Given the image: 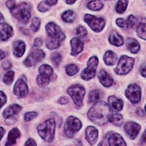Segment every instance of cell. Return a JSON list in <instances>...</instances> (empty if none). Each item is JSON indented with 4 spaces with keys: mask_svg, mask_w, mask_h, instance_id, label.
<instances>
[{
    "mask_svg": "<svg viewBox=\"0 0 146 146\" xmlns=\"http://www.w3.org/2000/svg\"><path fill=\"white\" fill-rule=\"evenodd\" d=\"M125 94L131 103L137 104L141 99V89L137 84H131L126 88Z\"/></svg>",
    "mask_w": 146,
    "mask_h": 146,
    "instance_id": "obj_10",
    "label": "cell"
},
{
    "mask_svg": "<svg viewBox=\"0 0 146 146\" xmlns=\"http://www.w3.org/2000/svg\"><path fill=\"white\" fill-rule=\"evenodd\" d=\"M5 57V53L2 51V50H0V60L3 59Z\"/></svg>",
    "mask_w": 146,
    "mask_h": 146,
    "instance_id": "obj_54",
    "label": "cell"
},
{
    "mask_svg": "<svg viewBox=\"0 0 146 146\" xmlns=\"http://www.w3.org/2000/svg\"><path fill=\"white\" fill-rule=\"evenodd\" d=\"M55 129L56 123L55 121L52 118L48 119L44 123H41L37 126V130L42 139L48 143H50L55 137Z\"/></svg>",
    "mask_w": 146,
    "mask_h": 146,
    "instance_id": "obj_2",
    "label": "cell"
},
{
    "mask_svg": "<svg viewBox=\"0 0 146 146\" xmlns=\"http://www.w3.org/2000/svg\"><path fill=\"white\" fill-rule=\"evenodd\" d=\"M7 102V96L3 91H0V109L4 106Z\"/></svg>",
    "mask_w": 146,
    "mask_h": 146,
    "instance_id": "obj_44",
    "label": "cell"
},
{
    "mask_svg": "<svg viewBox=\"0 0 146 146\" xmlns=\"http://www.w3.org/2000/svg\"><path fill=\"white\" fill-rule=\"evenodd\" d=\"M75 35L79 37V38H85V36L87 35V30L83 26H79L75 30Z\"/></svg>",
    "mask_w": 146,
    "mask_h": 146,
    "instance_id": "obj_37",
    "label": "cell"
},
{
    "mask_svg": "<svg viewBox=\"0 0 146 146\" xmlns=\"http://www.w3.org/2000/svg\"><path fill=\"white\" fill-rule=\"evenodd\" d=\"M50 7V5H48L46 2H42L37 6V8H38L39 11L42 12V13H44V12H46L48 10H49Z\"/></svg>",
    "mask_w": 146,
    "mask_h": 146,
    "instance_id": "obj_40",
    "label": "cell"
},
{
    "mask_svg": "<svg viewBox=\"0 0 146 146\" xmlns=\"http://www.w3.org/2000/svg\"><path fill=\"white\" fill-rule=\"evenodd\" d=\"M109 42L115 46H121L123 44V38L118 32H113L109 36Z\"/></svg>",
    "mask_w": 146,
    "mask_h": 146,
    "instance_id": "obj_23",
    "label": "cell"
},
{
    "mask_svg": "<svg viewBox=\"0 0 146 146\" xmlns=\"http://www.w3.org/2000/svg\"><path fill=\"white\" fill-rule=\"evenodd\" d=\"M4 21H5V18H4L3 15H2V14L0 13V24H2V23H3Z\"/></svg>",
    "mask_w": 146,
    "mask_h": 146,
    "instance_id": "obj_56",
    "label": "cell"
},
{
    "mask_svg": "<svg viewBox=\"0 0 146 146\" xmlns=\"http://www.w3.org/2000/svg\"><path fill=\"white\" fill-rule=\"evenodd\" d=\"M51 61L55 66H58L62 61V56L58 53H53L51 56Z\"/></svg>",
    "mask_w": 146,
    "mask_h": 146,
    "instance_id": "obj_38",
    "label": "cell"
},
{
    "mask_svg": "<svg viewBox=\"0 0 146 146\" xmlns=\"http://www.w3.org/2000/svg\"><path fill=\"white\" fill-rule=\"evenodd\" d=\"M138 36L143 40H146V19H142L137 29Z\"/></svg>",
    "mask_w": 146,
    "mask_h": 146,
    "instance_id": "obj_26",
    "label": "cell"
},
{
    "mask_svg": "<svg viewBox=\"0 0 146 146\" xmlns=\"http://www.w3.org/2000/svg\"><path fill=\"white\" fill-rule=\"evenodd\" d=\"M77 0H66V2L69 5H72V4L75 3L76 2Z\"/></svg>",
    "mask_w": 146,
    "mask_h": 146,
    "instance_id": "obj_55",
    "label": "cell"
},
{
    "mask_svg": "<svg viewBox=\"0 0 146 146\" xmlns=\"http://www.w3.org/2000/svg\"><path fill=\"white\" fill-rule=\"evenodd\" d=\"M140 73L144 78H146V62L140 66Z\"/></svg>",
    "mask_w": 146,
    "mask_h": 146,
    "instance_id": "obj_45",
    "label": "cell"
},
{
    "mask_svg": "<svg viewBox=\"0 0 146 146\" xmlns=\"http://www.w3.org/2000/svg\"><path fill=\"white\" fill-rule=\"evenodd\" d=\"M78 71H79V68L75 64H69L66 67V74L69 76H72V75H75L78 72Z\"/></svg>",
    "mask_w": 146,
    "mask_h": 146,
    "instance_id": "obj_36",
    "label": "cell"
},
{
    "mask_svg": "<svg viewBox=\"0 0 146 146\" xmlns=\"http://www.w3.org/2000/svg\"><path fill=\"white\" fill-rule=\"evenodd\" d=\"M140 129H141L140 126L135 122H128L124 126V129L126 134L131 139L136 138V137L139 134Z\"/></svg>",
    "mask_w": 146,
    "mask_h": 146,
    "instance_id": "obj_13",
    "label": "cell"
},
{
    "mask_svg": "<svg viewBox=\"0 0 146 146\" xmlns=\"http://www.w3.org/2000/svg\"><path fill=\"white\" fill-rule=\"evenodd\" d=\"M6 5H7V7L10 10V9L13 8L15 7V2L14 0H7V2H6Z\"/></svg>",
    "mask_w": 146,
    "mask_h": 146,
    "instance_id": "obj_46",
    "label": "cell"
},
{
    "mask_svg": "<svg viewBox=\"0 0 146 146\" xmlns=\"http://www.w3.org/2000/svg\"><path fill=\"white\" fill-rule=\"evenodd\" d=\"M21 107L18 105H12L7 107L3 112V116L5 118H9L13 117L15 115L18 114L21 110Z\"/></svg>",
    "mask_w": 146,
    "mask_h": 146,
    "instance_id": "obj_19",
    "label": "cell"
},
{
    "mask_svg": "<svg viewBox=\"0 0 146 146\" xmlns=\"http://www.w3.org/2000/svg\"><path fill=\"white\" fill-rule=\"evenodd\" d=\"M90 102H96L100 99V92L98 90H93L89 93L88 96Z\"/></svg>",
    "mask_w": 146,
    "mask_h": 146,
    "instance_id": "obj_34",
    "label": "cell"
},
{
    "mask_svg": "<svg viewBox=\"0 0 146 146\" xmlns=\"http://www.w3.org/2000/svg\"><path fill=\"white\" fill-rule=\"evenodd\" d=\"M145 113H146V105L145 106Z\"/></svg>",
    "mask_w": 146,
    "mask_h": 146,
    "instance_id": "obj_57",
    "label": "cell"
},
{
    "mask_svg": "<svg viewBox=\"0 0 146 146\" xmlns=\"http://www.w3.org/2000/svg\"><path fill=\"white\" fill-rule=\"evenodd\" d=\"M42 45V40L40 38H36L35 40V47H41Z\"/></svg>",
    "mask_w": 146,
    "mask_h": 146,
    "instance_id": "obj_47",
    "label": "cell"
},
{
    "mask_svg": "<svg viewBox=\"0 0 146 146\" xmlns=\"http://www.w3.org/2000/svg\"><path fill=\"white\" fill-rule=\"evenodd\" d=\"M127 48L132 53H137L140 49V45L137 40L134 38H129L126 41Z\"/></svg>",
    "mask_w": 146,
    "mask_h": 146,
    "instance_id": "obj_25",
    "label": "cell"
},
{
    "mask_svg": "<svg viewBox=\"0 0 146 146\" xmlns=\"http://www.w3.org/2000/svg\"><path fill=\"white\" fill-rule=\"evenodd\" d=\"M31 7L27 2H21L19 5H15L13 8L10 9L12 15H13L17 20L23 23H28L31 17Z\"/></svg>",
    "mask_w": 146,
    "mask_h": 146,
    "instance_id": "obj_3",
    "label": "cell"
},
{
    "mask_svg": "<svg viewBox=\"0 0 146 146\" xmlns=\"http://www.w3.org/2000/svg\"><path fill=\"white\" fill-rule=\"evenodd\" d=\"M136 22H137V18H135L134 15H131L128 17L127 22H126V23H127L128 27H129L130 28H133V27H135V24H136Z\"/></svg>",
    "mask_w": 146,
    "mask_h": 146,
    "instance_id": "obj_42",
    "label": "cell"
},
{
    "mask_svg": "<svg viewBox=\"0 0 146 146\" xmlns=\"http://www.w3.org/2000/svg\"><path fill=\"white\" fill-rule=\"evenodd\" d=\"M36 82L38 83L40 86L45 87L49 84L50 82V77L48 75H45V74H41L40 73V75L37 76V79H36Z\"/></svg>",
    "mask_w": 146,
    "mask_h": 146,
    "instance_id": "obj_28",
    "label": "cell"
},
{
    "mask_svg": "<svg viewBox=\"0 0 146 146\" xmlns=\"http://www.w3.org/2000/svg\"><path fill=\"white\" fill-rule=\"evenodd\" d=\"M116 24L121 29H126L128 27L127 23L123 18H118L116 20Z\"/></svg>",
    "mask_w": 146,
    "mask_h": 146,
    "instance_id": "obj_43",
    "label": "cell"
},
{
    "mask_svg": "<svg viewBox=\"0 0 146 146\" xmlns=\"http://www.w3.org/2000/svg\"><path fill=\"white\" fill-rule=\"evenodd\" d=\"M86 138L90 145L96 143L98 139V131L94 126H88L86 129Z\"/></svg>",
    "mask_w": 146,
    "mask_h": 146,
    "instance_id": "obj_14",
    "label": "cell"
},
{
    "mask_svg": "<svg viewBox=\"0 0 146 146\" xmlns=\"http://www.w3.org/2000/svg\"><path fill=\"white\" fill-rule=\"evenodd\" d=\"M39 72L41 73V74H45V75H48L51 78L53 74V70L51 66H49V65L43 64L39 68Z\"/></svg>",
    "mask_w": 146,
    "mask_h": 146,
    "instance_id": "obj_33",
    "label": "cell"
},
{
    "mask_svg": "<svg viewBox=\"0 0 146 146\" xmlns=\"http://www.w3.org/2000/svg\"><path fill=\"white\" fill-rule=\"evenodd\" d=\"M70 43H71L72 47V56H76V55L79 54L83 50L84 44H83V42L81 41L80 38L75 37V38L72 39Z\"/></svg>",
    "mask_w": 146,
    "mask_h": 146,
    "instance_id": "obj_15",
    "label": "cell"
},
{
    "mask_svg": "<svg viewBox=\"0 0 146 146\" xmlns=\"http://www.w3.org/2000/svg\"><path fill=\"white\" fill-rule=\"evenodd\" d=\"M26 44L21 40H18L13 44V52L16 57H21L25 53Z\"/></svg>",
    "mask_w": 146,
    "mask_h": 146,
    "instance_id": "obj_20",
    "label": "cell"
},
{
    "mask_svg": "<svg viewBox=\"0 0 146 146\" xmlns=\"http://www.w3.org/2000/svg\"><path fill=\"white\" fill-rule=\"evenodd\" d=\"M99 63V60L97 57H91L88 62V66L81 73L82 79L85 80H89L94 78L96 75L97 65Z\"/></svg>",
    "mask_w": 146,
    "mask_h": 146,
    "instance_id": "obj_7",
    "label": "cell"
},
{
    "mask_svg": "<svg viewBox=\"0 0 146 146\" xmlns=\"http://www.w3.org/2000/svg\"><path fill=\"white\" fill-rule=\"evenodd\" d=\"M108 121L111 122L115 126H121L123 123V117L121 114L118 113H114V114H110L108 118Z\"/></svg>",
    "mask_w": 146,
    "mask_h": 146,
    "instance_id": "obj_27",
    "label": "cell"
},
{
    "mask_svg": "<svg viewBox=\"0 0 146 146\" xmlns=\"http://www.w3.org/2000/svg\"><path fill=\"white\" fill-rule=\"evenodd\" d=\"M110 107L105 102H96L88 113V116L92 122L98 125L106 124L110 113Z\"/></svg>",
    "mask_w": 146,
    "mask_h": 146,
    "instance_id": "obj_1",
    "label": "cell"
},
{
    "mask_svg": "<svg viewBox=\"0 0 146 146\" xmlns=\"http://www.w3.org/2000/svg\"><path fill=\"white\" fill-rule=\"evenodd\" d=\"M57 1L58 0H46V2L48 5H50V6H52V5H56L57 3Z\"/></svg>",
    "mask_w": 146,
    "mask_h": 146,
    "instance_id": "obj_51",
    "label": "cell"
},
{
    "mask_svg": "<svg viewBox=\"0 0 146 146\" xmlns=\"http://www.w3.org/2000/svg\"><path fill=\"white\" fill-rule=\"evenodd\" d=\"M62 18L64 21L67 23H72L75 18V13L72 10H66L62 14Z\"/></svg>",
    "mask_w": 146,
    "mask_h": 146,
    "instance_id": "obj_30",
    "label": "cell"
},
{
    "mask_svg": "<svg viewBox=\"0 0 146 146\" xmlns=\"http://www.w3.org/2000/svg\"><path fill=\"white\" fill-rule=\"evenodd\" d=\"M45 28H46L47 33L50 38L54 39L59 42H62L63 40H64V34L62 32L61 28L58 27L56 23H53V22L48 23Z\"/></svg>",
    "mask_w": 146,
    "mask_h": 146,
    "instance_id": "obj_9",
    "label": "cell"
},
{
    "mask_svg": "<svg viewBox=\"0 0 146 146\" xmlns=\"http://www.w3.org/2000/svg\"><path fill=\"white\" fill-rule=\"evenodd\" d=\"M81 121L75 116H70L66 120L64 126L65 135L68 137H72L75 133L81 129Z\"/></svg>",
    "mask_w": 146,
    "mask_h": 146,
    "instance_id": "obj_6",
    "label": "cell"
},
{
    "mask_svg": "<svg viewBox=\"0 0 146 146\" xmlns=\"http://www.w3.org/2000/svg\"><path fill=\"white\" fill-rule=\"evenodd\" d=\"M103 3H102L101 1L100 0H92L91 2H89L87 5V7L88 9L94 11H97V10H100L102 9L103 7Z\"/></svg>",
    "mask_w": 146,
    "mask_h": 146,
    "instance_id": "obj_29",
    "label": "cell"
},
{
    "mask_svg": "<svg viewBox=\"0 0 146 146\" xmlns=\"http://www.w3.org/2000/svg\"><path fill=\"white\" fill-rule=\"evenodd\" d=\"M67 93L71 96L73 102L78 107H81L83 105V101L84 96L86 94V91L84 88L80 85H74L70 87L67 90Z\"/></svg>",
    "mask_w": 146,
    "mask_h": 146,
    "instance_id": "obj_4",
    "label": "cell"
},
{
    "mask_svg": "<svg viewBox=\"0 0 146 146\" xmlns=\"http://www.w3.org/2000/svg\"><path fill=\"white\" fill-rule=\"evenodd\" d=\"M108 102H109V106L115 111H121V110L123 109V101L120 100V99L117 98L116 96H109L108 97Z\"/></svg>",
    "mask_w": 146,
    "mask_h": 146,
    "instance_id": "obj_18",
    "label": "cell"
},
{
    "mask_svg": "<svg viewBox=\"0 0 146 146\" xmlns=\"http://www.w3.org/2000/svg\"><path fill=\"white\" fill-rule=\"evenodd\" d=\"M14 76H15V73H14L13 71L7 72L4 76L3 82L6 85H10L13 81Z\"/></svg>",
    "mask_w": 146,
    "mask_h": 146,
    "instance_id": "obj_35",
    "label": "cell"
},
{
    "mask_svg": "<svg viewBox=\"0 0 146 146\" xmlns=\"http://www.w3.org/2000/svg\"><path fill=\"white\" fill-rule=\"evenodd\" d=\"M108 143H109V145L111 146L126 145V143H125L122 137L118 134H115V133H113L110 136L109 139H108Z\"/></svg>",
    "mask_w": 146,
    "mask_h": 146,
    "instance_id": "obj_21",
    "label": "cell"
},
{
    "mask_svg": "<svg viewBox=\"0 0 146 146\" xmlns=\"http://www.w3.org/2000/svg\"><path fill=\"white\" fill-rule=\"evenodd\" d=\"M25 145H28V146H36V145L35 141L33 139H32V138H30L28 141L27 142V143H26Z\"/></svg>",
    "mask_w": 146,
    "mask_h": 146,
    "instance_id": "obj_48",
    "label": "cell"
},
{
    "mask_svg": "<svg viewBox=\"0 0 146 146\" xmlns=\"http://www.w3.org/2000/svg\"><path fill=\"white\" fill-rule=\"evenodd\" d=\"M128 6V0H119L115 7V10L118 13H123L126 10Z\"/></svg>",
    "mask_w": 146,
    "mask_h": 146,
    "instance_id": "obj_31",
    "label": "cell"
},
{
    "mask_svg": "<svg viewBox=\"0 0 146 146\" xmlns=\"http://www.w3.org/2000/svg\"><path fill=\"white\" fill-rule=\"evenodd\" d=\"M37 115H38V114L35 113V112H29V113H27L24 115V120L28 122V121H32V119L36 118Z\"/></svg>",
    "mask_w": 146,
    "mask_h": 146,
    "instance_id": "obj_41",
    "label": "cell"
},
{
    "mask_svg": "<svg viewBox=\"0 0 146 146\" xmlns=\"http://www.w3.org/2000/svg\"><path fill=\"white\" fill-rule=\"evenodd\" d=\"M2 66H3V68L5 69V70H8V69H10V67H11V64L7 61V62H3V64H2Z\"/></svg>",
    "mask_w": 146,
    "mask_h": 146,
    "instance_id": "obj_49",
    "label": "cell"
},
{
    "mask_svg": "<svg viewBox=\"0 0 146 146\" xmlns=\"http://www.w3.org/2000/svg\"><path fill=\"white\" fill-rule=\"evenodd\" d=\"M40 26V21L39 18H35L32 19V25H31V29L34 32H36L38 31Z\"/></svg>",
    "mask_w": 146,
    "mask_h": 146,
    "instance_id": "obj_39",
    "label": "cell"
},
{
    "mask_svg": "<svg viewBox=\"0 0 146 146\" xmlns=\"http://www.w3.org/2000/svg\"><path fill=\"white\" fill-rule=\"evenodd\" d=\"M13 33V28L7 23H2L0 27V40L6 41L11 37Z\"/></svg>",
    "mask_w": 146,
    "mask_h": 146,
    "instance_id": "obj_16",
    "label": "cell"
},
{
    "mask_svg": "<svg viewBox=\"0 0 146 146\" xmlns=\"http://www.w3.org/2000/svg\"><path fill=\"white\" fill-rule=\"evenodd\" d=\"M21 137L20 131L17 129L14 128L9 132L8 137H7V142L6 145H13L16 143V140Z\"/></svg>",
    "mask_w": 146,
    "mask_h": 146,
    "instance_id": "obj_22",
    "label": "cell"
},
{
    "mask_svg": "<svg viewBox=\"0 0 146 146\" xmlns=\"http://www.w3.org/2000/svg\"><path fill=\"white\" fill-rule=\"evenodd\" d=\"M98 77L101 83L105 87L111 86L113 83H114L113 78L110 76L109 74L104 70L100 71V72L99 73Z\"/></svg>",
    "mask_w": 146,
    "mask_h": 146,
    "instance_id": "obj_17",
    "label": "cell"
},
{
    "mask_svg": "<svg viewBox=\"0 0 146 146\" xmlns=\"http://www.w3.org/2000/svg\"><path fill=\"white\" fill-rule=\"evenodd\" d=\"M61 45V42L58 41L56 40H54V39L50 38L48 37V39L47 40L46 45L47 48L50 50H53V49H56Z\"/></svg>",
    "mask_w": 146,
    "mask_h": 146,
    "instance_id": "obj_32",
    "label": "cell"
},
{
    "mask_svg": "<svg viewBox=\"0 0 146 146\" xmlns=\"http://www.w3.org/2000/svg\"><path fill=\"white\" fill-rule=\"evenodd\" d=\"M135 63V59L127 56H122L120 58L115 72L118 75H126L129 72Z\"/></svg>",
    "mask_w": 146,
    "mask_h": 146,
    "instance_id": "obj_5",
    "label": "cell"
},
{
    "mask_svg": "<svg viewBox=\"0 0 146 146\" xmlns=\"http://www.w3.org/2000/svg\"><path fill=\"white\" fill-rule=\"evenodd\" d=\"M14 94L18 98L25 97L28 94V86L23 79H18L14 86Z\"/></svg>",
    "mask_w": 146,
    "mask_h": 146,
    "instance_id": "obj_12",
    "label": "cell"
},
{
    "mask_svg": "<svg viewBox=\"0 0 146 146\" xmlns=\"http://www.w3.org/2000/svg\"><path fill=\"white\" fill-rule=\"evenodd\" d=\"M142 141H143V143H146V130L143 133V137H142Z\"/></svg>",
    "mask_w": 146,
    "mask_h": 146,
    "instance_id": "obj_53",
    "label": "cell"
},
{
    "mask_svg": "<svg viewBox=\"0 0 146 146\" xmlns=\"http://www.w3.org/2000/svg\"><path fill=\"white\" fill-rule=\"evenodd\" d=\"M45 58V53L40 49L34 50L24 61V64L28 67L35 66Z\"/></svg>",
    "mask_w": 146,
    "mask_h": 146,
    "instance_id": "obj_11",
    "label": "cell"
},
{
    "mask_svg": "<svg viewBox=\"0 0 146 146\" xmlns=\"http://www.w3.org/2000/svg\"><path fill=\"white\" fill-rule=\"evenodd\" d=\"M68 101L69 100H67V98H66L64 96H62V97H61V98L58 100V102H59L60 104H63V105L66 104V103L68 102Z\"/></svg>",
    "mask_w": 146,
    "mask_h": 146,
    "instance_id": "obj_50",
    "label": "cell"
},
{
    "mask_svg": "<svg viewBox=\"0 0 146 146\" xmlns=\"http://www.w3.org/2000/svg\"><path fill=\"white\" fill-rule=\"evenodd\" d=\"M4 135H5V129L2 127H0V140L2 139Z\"/></svg>",
    "mask_w": 146,
    "mask_h": 146,
    "instance_id": "obj_52",
    "label": "cell"
},
{
    "mask_svg": "<svg viewBox=\"0 0 146 146\" xmlns=\"http://www.w3.org/2000/svg\"><path fill=\"white\" fill-rule=\"evenodd\" d=\"M117 56L114 52L108 50L104 56V62L108 66H113L116 63Z\"/></svg>",
    "mask_w": 146,
    "mask_h": 146,
    "instance_id": "obj_24",
    "label": "cell"
},
{
    "mask_svg": "<svg viewBox=\"0 0 146 146\" xmlns=\"http://www.w3.org/2000/svg\"><path fill=\"white\" fill-rule=\"evenodd\" d=\"M85 21L86 22L91 29L96 32H101L105 25V20L101 18H96L94 15L86 14L84 16Z\"/></svg>",
    "mask_w": 146,
    "mask_h": 146,
    "instance_id": "obj_8",
    "label": "cell"
}]
</instances>
